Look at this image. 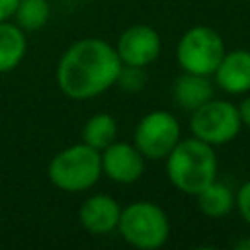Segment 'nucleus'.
<instances>
[{
	"label": "nucleus",
	"mask_w": 250,
	"mask_h": 250,
	"mask_svg": "<svg viewBox=\"0 0 250 250\" xmlns=\"http://www.w3.org/2000/svg\"><path fill=\"white\" fill-rule=\"evenodd\" d=\"M119 70L115 47L104 39L86 37L62 53L57 64V84L70 100H92L117 82Z\"/></svg>",
	"instance_id": "obj_1"
},
{
	"label": "nucleus",
	"mask_w": 250,
	"mask_h": 250,
	"mask_svg": "<svg viewBox=\"0 0 250 250\" xmlns=\"http://www.w3.org/2000/svg\"><path fill=\"white\" fill-rule=\"evenodd\" d=\"M164 160L168 180L182 193L197 195L205 186L217 180L215 146L195 137L180 139Z\"/></svg>",
	"instance_id": "obj_2"
},
{
	"label": "nucleus",
	"mask_w": 250,
	"mask_h": 250,
	"mask_svg": "<svg viewBox=\"0 0 250 250\" xmlns=\"http://www.w3.org/2000/svg\"><path fill=\"white\" fill-rule=\"evenodd\" d=\"M47 176L61 191H86L102 178V154L86 143L66 146L51 158Z\"/></svg>",
	"instance_id": "obj_3"
},
{
	"label": "nucleus",
	"mask_w": 250,
	"mask_h": 250,
	"mask_svg": "<svg viewBox=\"0 0 250 250\" xmlns=\"http://www.w3.org/2000/svg\"><path fill=\"white\" fill-rule=\"evenodd\" d=\"M117 230L127 244L141 250H156L170 236V221L154 201H135L121 209Z\"/></svg>",
	"instance_id": "obj_4"
},
{
	"label": "nucleus",
	"mask_w": 250,
	"mask_h": 250,
	"mask_svg": "<svg viewBox=\"0 0 250 250\" xmlns=\"http://www.w3.org/2000/svg\"><path fill=\"white\" fill-rule=\"evenodd\" d=\"M225 53V41L219 31L209 25H193L180 37L176 61L184 72L211 76Z\"/></svg>",
	"instance_id": "obj_5"
},
{
	"label": "nucleus",
	"mask_w": 250,
	"mask_h": 250,
	"mask_svg": "<svg viewBox=\"0 0 250 250\" xmlns=\"http://www.w3.org/2000/svg\"><path fill=\"white\" fill-rule=\"evenodd\" d=\"M240 127L242 123L238 107L227 100L211 98L209 102L193 109L189 117V129L193 137L211 146L230 143L240 133Z\"/></svg>",
	"instance_id": "obj_6"
},
{
	"label": "nucleus",
	"mask_w": 250,
	"mask_h": 250,
	"mask_svg": "<svg viewBox=\"0 0 250 250\" xmlns=\"http://www.w3.org/2000/svg\"><path fill=\"white\" fill-rule=\"evenodd\" d=\"M180 141L178 119L164 109L148 111L135 129L133 145L146 160H164Z\"/></svg>",
	"instance_id": "obj_7"
},
{
	"label": "nucleus",
	"mask_w": 250,
	"mask_h": 250,
	"mask_svg": "<svg viewBox=\"0 0 250 250\" xmlns=\"http://www.w3.org/2000/svg\"><path fill=\"white\" fill-rule=\"evenodd\" d=\"M115 51L121 64L145 68L154 62L160 55V35L150 25H131L119 35Z\"/></svg>",
	"instance_id": "obj_8"
},
{
	"label": "nucleus",
	"mask_w": 250,
	"mask_h": 250,
	"mask_svg": "<svg viewBox=\"0 0 250 250\" xmlns=\"http://www.w3.org/2000/svg\"><path fill=\"white\" fill-rule=\"evenodd\" d=\"M102 174L117 184H133L145 172V156L131 143L113 141L102 152Z\"/></svg>",
	"instance_id": "obj_9"
},
{
	"label": "nucleus",
	"mask_w": 250,
	"mask_h": 250,
	"mask_svg": "<svg viewBox=\"0 0 250 250\" xmlns=\"http://www.w3.org/2000/svg\"><path fill=\"white\" fill-rule=\"evenodd\" d=\"M121 217L119 203L105 193H96L88 197L78 209L80 225L92 234H107L117 229Z\"/></svg>",
	"instance_id": "obj_10"
},
{
	"label": "nucleus",
	"mask_w": 250,
	"mask_h": 250,
	"mask_svg": "<svg viewBox=\"0 0 250 250\" xmlns=\"http://www.w3.org/2000/svg\"><path fill=\"white\" fill-rule=\"evenodd\" d=\"M213 74L217 86L227 94L250 92V51L234 49L225 53Z\"/></svg>",
	"instance_id": "obj_11"
},
{
	"label": "nucleus",
	"mask_w": 250,
	"mask_h": 250,
	"mask_svg": "<svg viewBox=\"0 0 250 250\" xmlns=\"http://www.w3.org/2000/svg\"><path fill=\"white\" fill-rule=\"evenodd\" d=\"M172 98L176 105L193 111L213 98V86L209 78L203 74L184 72L172 84Z\"/></svg>",
	"instance_id": "obj_12"
},
{
	"label": "nucleus",
	"mask_w": 250,
	"mask_h": 250,
	"mask_svg": "<svg viewBox=\"0 0 250 250\" xmlns=\"http://www.w3.org/2000/svg\"><path fill=\"white\" fill-rule=\"evenodd\" d=\"M27 51L25 31L10 21H0V72H10L23 61Z\"/></svg>",
	"instance_id": "obj_13"
},
{
	"label": "nucleus",
	"mask_w": 250,
	"mask_h": 250,
	"mask_svg": "<svg viewBox=\"0 0 250 250\" xmlns=\"http://www.w3.org/2000/svg\"><path fill=\"white\" fill-rule=\"evenodd\" d=\"M195 197H197L199 211L211 219H221V217L229 215L236 203V195L230 191V188L227 184H223L219 180H213Z\"/></svg>",
	"instance_id": "obj_14"
},
{
	"label": "nucleus",
	"mask_w": 250,
	"mask_h": 250,
	"mask_svg": "<svg viewBox=\"0 0 250 250\" xmlns=\"http://www.w3.org/2000/svg\"><path fill=\"white\" fill-rule=\"evenodd\" d=\"M113 141H117V121L109 113L92 115L82 127V143L96 150L107 148Z\"/></svg>",
	"instance_id": "obj_15"
},
{
	"label": "nucleus",
	"mask_w": 250,
	"mask_h": 250,
	"mask_svg": "<svg viewBox=\"0 0 250 250\" xmlns=\"http://www.w3.org/2000/svg\"><path fill=\"white\" fill-rule=\"evenodd\" d=\"M51 16V6L47 0H20L14 12L16 25L23 31H37L41 29Z\"/></svg>",
	"instance_id": "obj_16"
},
{
	"label": "nucleus",
	"mask_w": 250,
	"mask_h": 250,
	"mask_svg": "<svg viewBox=\"0 0 250 250\" xmlns=\"http://www.w3.org/2000/svg\"><path fill=\"white\" fill-rule=\"evenodd\" d=\"M115 84H119L127 92H139L145 86V72H143L141 66L121 64V70H119V76H117Z\"/></svg>",
	"instance_id": "obj_17"
},
{
	"label": "nucleus",
	"mask_w": 250,
	"mask_h": 250,
	"mask_svg": "<svg viewBox=\"0 0 250 250\" xmlns=\"http://www.w3.org/2000/svg\"><path fill=\"white\" fill-rule=\"evenodd\" d=\"M234 207H238L242 219H244L246 225L250 227V180L244 182V184L240 186V189L236 191V203H234Z\"/></svg>",
	"instance_id": "obj_18"
},
{
	"label": "nucleus",
	"mask_w": 250,
	"mask_h": 250,
	"mask_svg": "<svg viewBox=\"0 0 250 250\" xmlns=\"http://www.w3.org/2000/svg\"><path fill=\"white\" fill-rule=\"evenodd\" d=\"M18 2L20 0H0V21H8L10 18H14Z\"/></svg>",
	"instance_id": "obj_19"
},
{
	"label": "nucleus",
	"mask_w": 250,
	"mask_h": 250,
	"mask_svg": "<svg viewBox=\"0 0 250 250\" xmlns=\"http://www.w3.org/2000/svg\"><path fill=\"white\" fill-rule=\"evenodd\" d=\"M236 107H238L240 123H242L244 127H248V129H250V96L242 98V102H240V104H238Z\"/></svg>",
	"instance_id": "obj_20"
},
{
	"label": "nucleus",
	"mask_w": 250,
	"mask_h": 250,
	"mask_svg": "<svg viewBox=\"0 0 250 250\" xmlns=\"http://www.w3.org/2000/svg\"><path fill=\"white\" fill-rule=\"evenodd\" d=\"M236 248H244V250L250 248V240H240V242L236 244Z\"/></svg>",
	"instance_id": "obj_21"
}]
</instances>
